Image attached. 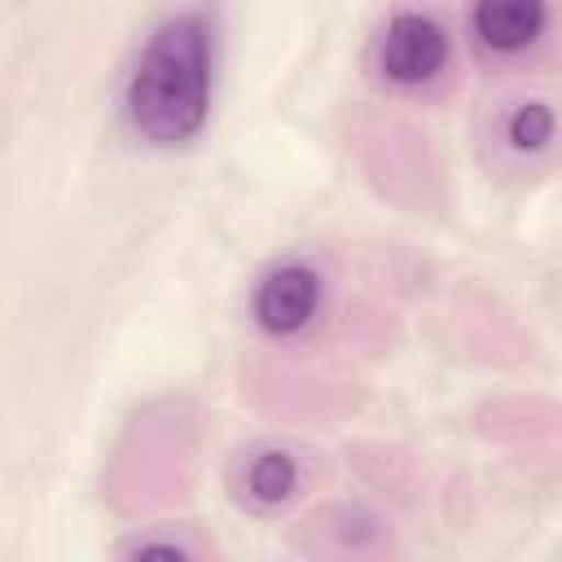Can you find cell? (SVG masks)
I'll return each instance as SVG.
<instances>
[{"label":"cell","mask_w":562,"mask_h":562,"mask_svg":"<svg viewBox=\"0 0 562 562\" xmlns=\"http://www.w3.org/2000/svg\"><path fill=\"white\" fill-rule=\"evenodd\" d=\"M211 101V35L198 13L162 22L127 83V119L149 145L189 140Z\"/></svg>","instance_id":"6da1fadb"},{"label":"cell","mask_w":562,"mask_h":562,"mask_svg":"<svg viewBox=\"0 0 562 562\" xmlns=\"http://www.w3.org/2000/svg\"><path fill=\"white\" fill-rule=\"evenodd\" d=\"M448 61V35L422 18V13H400L386 35H382V70L395 83H422L439 75Z\"/></svg>","instance_id":"7a4b0ae2"},{"label":"cell","mask_w":562,"mask_h":562,"mask_svg":"<svg viewBox=\"0 0 562 562\" xmlns=\"http://www.w3.org/2000/svg\"><path fill=\"white\" fill-rule=\"evenodd\" d=\"M316 299H321L316 272L303 268V263H285V268H277V272L259 285V294H255V316H259V325L272 329V334H294V329H303V325L312 321Z\"/></svg>","instance_id":"3957f363"},{"label":"cell","mask_w":562,"mask_h":562,"mask_svg":"<svg viewBox=\"0 0 562 562\" xmlns=\"http://www.w3.org/2000/svg\"><path fill=\"white\" fill-rule=\"evenodd\" d=\"M474 31L487 48L514 53L544 31V0H479Z\"/></svg>","instance_id":"277c9868"},{"label":"cell","mask_w":562,"mask_h":562,"mask_svg":"<svg viewBox=\"0 0 562 562\" xmlns=\"http://www.w3.org/2000/svg\"><path fill=\"white\" fill-rule=\"evenodd\" d=\"M294 479H299V470H294V461H290L285 452H263V457H255L250 470H246V487H250V496H255L259 505L285 501V496L294 492Z\"/></svg>","instance_id":"5b68a950"},{"label":"cell","mask_w":562,"mask_h":562,"mask_svg":"<svg viewBox=\"0 0 562 562\" xmlns=\"http://www.w3.org/2000/svg\"><path fill=\"white\" fill-rule=\"evenodd\" d=\"M549 136H553V114H549V105L531 101V105H518V110H514V119H509V140H514L518 149H540Z\"/></svg>","instance_id":"8992f818"}]
</instances>
